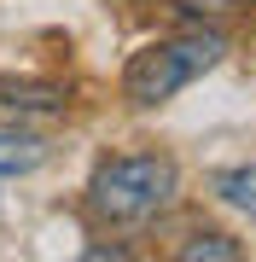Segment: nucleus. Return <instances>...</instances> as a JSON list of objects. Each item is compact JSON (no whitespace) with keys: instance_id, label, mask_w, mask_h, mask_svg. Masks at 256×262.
<instances>
[{"instance_id":"1","label":"nucleus","mask_w":256,"mask_h":262,"mask_svg":"<svg viewBox=\"0 0 256 262\" xmlns=\"http://www.w3.org/2000/svg\"><path fill=\"white\" fill-rule=\"evenodd\" d=\"M180 169L175 158H157V151H140V158H111L94 169V187H87V204L105 222H146L175 198Z\"/></svg>"},{"instance_id":"5","label":"nucleus","mask_w":256,"mask_h":262,"mask_svg":"<svg viewBox=\"0 0 256 262\" xmlns=\"http://www.w3.org/2000/svg\"><path fill=\"white\" fill-rule=\"evenodd\" d=\"M216 192L256 222V169H221V175H216Z\"/></svg>"},{"instance_id":"3","label":"nucleus","mask_w":256,"mask_h":262,"mask_svg":"<svg viewBox=\"0 0 256 262\" xmlns=\"http://www.w3.org/2000/svg\"><path fill=\"white\" fill-rule=\"evenodd\" d=\"M53 111H64V88L0 76V117H53Z\"/></svg>"},{"instance_id":"6","label":"nucleus","mask_w":256,"mask_h":262,"mask_svg":"<svg viewBox=\"0 0 256 262\" xmlns=\"http://www.w3.org/2000/svg\"><path fill=\"white\" fill-rule=\"evenodd\" d=\"M239 256V245L227 233H198L192 245H180V262H233Z\"/></svg>"},{"instance_id":"4","label":"nucleus","mask_w":256,"mask_h":262,"mask_svg":"<svg viewBox=\"0 0 256 262\" xmlns=\"http://www.w3.org/2000/svg\"><path fill=\"white\" fill-rule=\"evenodd\" d=\"M47 163V140L29 128H0V181L12 175H29V169Z\"/></svg>"},{"instance_id":"2","label":"nucleus","mask_w":256,"mask_h":262,"mask_svg":"<svg viewBox=\"0 0 256 262\" xmlns=\"http://www.w3.org/2000/svg\"><path fill=\"white\" fill-rule=\"evenodd\" d=\"M221 64V41L216 35H187V41H152L128 58L123 70V94L134 105H163L175 99L187 82H198L204 70Z\"/></svg>"}]
</instances>
